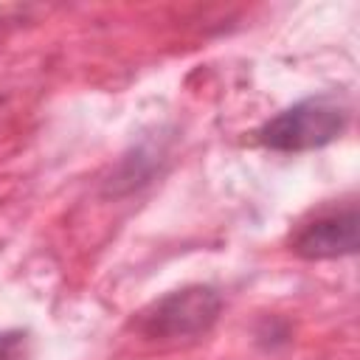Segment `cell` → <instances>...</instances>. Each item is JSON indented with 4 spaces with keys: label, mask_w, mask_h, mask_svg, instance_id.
Here are the masks:
<instances>
[{
    "label": "cell",
    "mask_w": 360,
    "mask_h": 360,
    "mask_svg": "<svg viewBox=\"0 0 360 360\" xmlns=\"http://www.w3.org/2000/svg\"><path fill=\"white\" fill-rule=\"evenodd\" d=\"M346 118H349V110L338 96L332 93L312 96L287 107L276 118H270L259 129V141L278 152L318 149L343 132Z\"/></svg>",
    "instance_id": "cell-1"
},
{
    "label": "cell",
    "mask_w": 360,
    "mask_h": 360,
    "mask_svg": "<svg viewBox=\"0 0 360 360\" xmlns=\"http://www.w3.org/2000/svg\"><path fill=\"white\" fill-rule=\"evenodd\" d=\"M3 346H6V340H0V360H3Z\"/></svg>",
    "instance_id": "cell-4"
},
{
    "label": "cell",
    "mask_w": 360,
    "mask_h": 360,
    "mask_svg": "<svg viewBox=\"0 0 360 360\" xmlns=\"http://www.w3.org/2000/svg\"><path fill=\"white\" fill-rule=\"evenodd\" d=\"M357 211L332 214L309 222L295 236V253L304 259H335L357 250Z\"/></svg>",
    "instance_id": "cell-3"
},
{
    "label": "cell",
    "mask_w": 360,
    "mask_h": 360,
    "mask_svg": "<svg viewBox=\"0 0 360 360\" xmlns=\"http://www.w3.org/2000/svg\"><path fill=\"white\" fill-rule=\"evenodd\" d=\"M219 315V295L211 287H186L169 292L141 312V329L149 338H197Z\"/></svg>",
    "instance_id": "cell-2"
}]
</instances>
